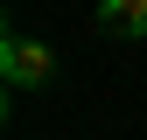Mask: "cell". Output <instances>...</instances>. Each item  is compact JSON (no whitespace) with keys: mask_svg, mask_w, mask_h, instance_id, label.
I'll return each mask as SVG.
<instances>
[{"mask_svg":"<svg viewBox=\"0 0 147 140\" xmlns=\"http://www.w3.org/2000/svg\"><path fill=\"white\" fill-rule=\"evenodd\" d=\"M98 28H105V35H119V42L147 35V0H98Z\"/></svg>","mask_w":147,"mask_h":140,"instance_id":"cell-2","label":"cell"},{"mask_svg":"<svg viewBox=\"0 0 147 140\" xmlns=\"http://www.w3.org/2000/svg\"><path fill=\"white\" fill-rule=\"evenodd\" d=\"M0 77H7L14 91H42V84L56 77V56H49L35 35H7V42H0Z\"/></svg>","mask_w":147,"mask_h":140,"instance_id":"cell-1","label":"cell"}]
</instances>
